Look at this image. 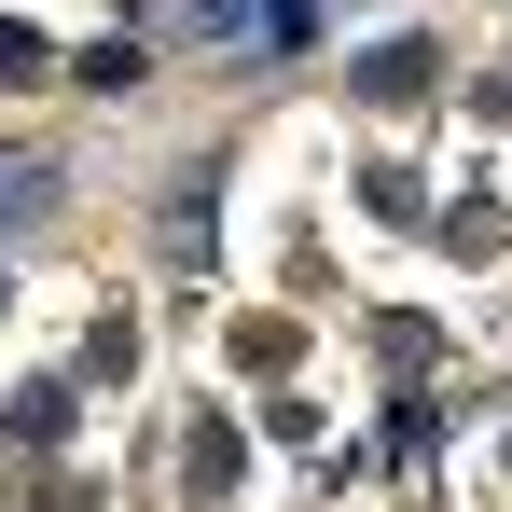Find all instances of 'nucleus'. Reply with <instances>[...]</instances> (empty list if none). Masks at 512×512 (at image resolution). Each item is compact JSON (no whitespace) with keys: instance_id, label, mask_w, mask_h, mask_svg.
<instances>
[{"instance_id":"f257e3e1","label":"nucleus","mask_w":512,"mask_h":512,"mask_svg":"<svg viewBox=\"0 0 512 512\" xmlns=\"http://www.w3.org/2000/svg\"><path fill=\"white\" fill-rule=\"evenodd\" d=\"M42 443H70V388L42 374V388H14V416H0V471L14 457H42Z\"/></svg>"},{"instance_id":"f03ea898","label":"nucleus","mask_w":512,"mask_h":512,"mask_svg":"<svg viewBox=\"0 0 512 512\" xmlns=\"http://www.w3.org/2000/svg\"><path fill=\"white\" fill-rule=\"evenodd\" d=\"M360 97H374V111L429 97V42H374V56H360Z\"/></svg>"},{"instance_id":"7ed1b4c3","label":"nucleus","mask_w":512,"mask_h":512,"mask_svg":"<svg viewBox=\"0 0 512 512\" xmlns=\"http://www.w3.org/2000/svg\"><path fill=\"white\" fill-rule=\"evenodd\" d=\"M180 485H194V499H208V512L236 499V429H222V416H208V429H194V443H180Z\"/></svg>"},{"instance_id":"20e7f679","label":"nucleus","mask_w":512,"mask_h":512,"mask_svg":"<svg viewBox=\"0 0 512 512\" xmlns=\"http://www.w3.org/2000/svg\"><path fill=\"white\" fill-rule=\"evenodd\" d=\"M167 263H180V277H208V167L167 194Z\"/></svg>"},{"instance_id":"39448f33","label":"nucleus","mask_w":512,"mask_h":512,"mask_svg":"<svg viewBox=\"0 0 512 512\" xmlns=\"http://www.w3.org/2000/svg\"><path fill=\"white\" fill-rule=\"evenodd\" d=\"M56 208V167L42 153H0V222H42Z\"/></svg>"},{"instance_id":"423d86ee","label":"nucleus","mask_w":512,"mask_h":512,"mask_svg":"<svg viewBox=\"0 0 512 512\" xmlns=\"http://www.w3.org/2000/svg\"><path fill=\"white\" fill-rule=\"evenodd\" d=\"M42 70H56V42H42L28 14H0V97H14V84H42Z\"/></svg>"},{"instance_id":"0eeeda50","label":"nucleus","mask_w":512,"mask_h":512,"mask_svg":"<svg viewBox=\"0 0 512 512\" xmlns=\"http://www.w3.org/2000/svg\"><path fill=\"white\" fill-rule=\"evenodd\" d=\"M0 291H14V277H0Z\"/></svg>"}]
</instances>
